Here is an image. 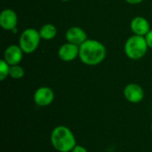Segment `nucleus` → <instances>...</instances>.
<instances>
[{"label": "nucleus", "instance_id": "obj_1", "mask_svg": "<svg viewBox=\"0 0 152 152\" xmlns=\"http://www.w3.org/2000/svg\"><path fill=\"white\" fill-rule=\"evenodd\" d=\"M105 45L96 39H86L79 45V60L87 66H97L106 58Z\"/></svg>", "mask_w": 152, "mask_h": 152}, {"label": "nucleus", "instance_id": "obj_2", "mask_svg": "<svg viewBox=\"0 0 152 152\" xmlns=\"http://www.w3.org/2000/svg\"><path fill=\"white\" fill-rule=\"evenodd\" d=\"M50 142L53 149L58 152H71L77 145L73 132L65 126H57L53 129Z\"/></svg>", "mask_w": 152, "mask_h": 152}, {"label": "nucleus", "instance_id": "obj_3", "mask_svg": "<svg viewBox=\"0 0 152 152\" xmlns=\"http://www.w3.org/2000/svg\"><path fill=\"white\" fill-rule=\"evenodd\" d=\"M149 46L146 43L145 37L142 36L133 35L129 37L124 45V52L128 59L133 61H138L143 58Z\"/></svg>", "mask_w": 152, "mask_h": 152}, {"label": "nucleus", "instance_id": "obj_4", "mask_svg": "<svg viewBox=\"0 0 152 152\" xmlns=\"http://www.w3.org/2000/svg\"><path fill=\"white\" fill-rule=\"evenodd\" d=\"M41 37L39 31L33 28H28L24 29L19 37V45L26 54L33 53L39 46Z\"/></svg>", "mask_w": 152, "mask_h": 152}, {"label": "nucleus", "instance_id": "obj_5", "mask_svg": "<svg viewBox=\"0 0 152 152\" xmlns=\"http://www.w3.org/2000/svg\"><path fill=\"white\" fill-rule=\"evenodd\" d=\"M54 100V93L48 86H41L37 88L33 95V101L39 107H46L53 103Z\"/></svg>", "mask_w": 152, "mask_h": 152}, {"label": "nucleus", "instance_id": "obj_6", "mask_svg": "<svg viewBox=\"0 0 152 152\" xmlns=\"http://www.w3.org/2000/svg\"><path fill=\"white\" fill-rule=\"evenodd\" d=\"M18 24V16L14 10L11 8L4 9L0 13V26L3 29L12 31Z\"/></svg>", "mask_w": 152, "mask_h": 152}, {"label": "nucleus", "instance_id": "obj_7", "mask_svg": "<svg viewBox=\"0 0 152 152\" xmlns=\"http://www.w3.org/2000/svg\"><path fill=\"white\" fill-rule=\"evenodd\" d=\"M124 96L131 103H140L144 98V91L140 85L130 83L124 88Z\"/></svg>", "mask_w": 152, "mask_h": 152}, {"label": "nucleus", "instance_id": "obj_8", "mask_svg": "<svg viewBox=\"0 0 152 152\" xmlns=\"http://www.w3.org/2000/svg\"><path fill=\"white\" fill-rule=\"evenodd\" d=\"M58 56L63 61H72L79 56V46L67 42L60 46Z\"/></svg>", "mask_w": 152, "mask_h": 152}, {"label": "nucleus", "instance_id": "obj_9", "mask_svg": "<svg viewBox=\"0 0 152 152\" xmlns=\"http://www.w3.org/2000/svg\"><path fill=\"white\" fill-rule=\"evenodd\" d=\"M23 51L20 47L19 45H11L4 50V60L10 65H17L23 59Z\"/></svg>", "mask_w": 152, "mask_h": 152}, {"label": "nucleus", "instance_id": "obj_10", "mask_svg": "<svg viewBox=\"0 0 152 152\" xmlns=\"http://www.w3.org/2000/svg\"><path fill=\"white\" fill-rule=\"evenodd\" d=\"M65 38L67 42L77 45L78 46L82 45L86 39H88L86 32L82 28L77 26L69 28L65 33Z\"/></svg>", "mask_w": 152, "mask_h": 152}, {"label": "nucleus", "instance_id": "obj_11", "mask_svg": "<svg viewBox=\"0 0 152 152\" xmlns=\"http://www.w3.org/2000/svg\"><path fill=\"white\" fill-rule=\"evenodd\" d=\"M130 28L134 35L145 37L146 34L151 29L149 20L142 16L134 17L130 23Z\"/></svg>", "mask_w": 152, "mask_h": 152}, {"label": "nucleus", "instance_id": "obj_12", "mask_svg": "<svg viewBox=\"0 0 152 152\" xmlns=\"http://www.w3.org/2000/svg\"><path fill=\"white\" fill-rule=\"evenodd\" d=\"M39 35L44 40H52L57 36V28L52 23H45L39 28Z\"/></svg>", "mask_w": 152, "mask_h": 152}, {"label": "nucleus", "instance_id": "obj_13", "mask_svg": "<svg viewBox=\"0 0 152 152\" xmlns=\"http://www.w3.org/2000/svg\"><path fill=\"white\" fill-rule=\"evenodd\" d=\"M25 75V71L24 69L17 64V65H13L10 67V73H9V77H11L13 79H20L24 77Z\"/></svg>", "mask_w": 152, "mask_h": 152}, {"label": "nucleus", "instance_id": "obj_14", "mask_svg": "<svg viewBox=\"0 0 152 152\" xmlns=\"http://www.w3.org/2000/svg\"><path fill=\"white\" fill-rule=\"evenodd\" d=\"M10 65L4 60L2 59L0 61V80L4 81L7 77H9L10 73Z\"/></svg>", "mask_w": 152, "mask_h": 152}, {"label": "nucleus", "instance_id": "obj_15", "mask_svg": "<svg viewBox=\"0 0 152 152\" xmlns=\"http://www.w3.org/2000/svg\"><path fill=\"white\" fill-rule=\"evenodd\" d=\"M144 37H145V40H146V43H147L149 48L152 49V28L146 34V36Z\"/></svg>", "mask_w": 152, "mask_h": 152}, {"label": "nucleus", "instance_id": "obj_16", "mask_svg": "<svg viewBox=\"0 0 152 152\" xmlns=\"http://www.w3.org/2000/svg\"><path fill=\"white\" fill-rule=\"evenodd\" d=\"M71 152H88V151L82 145H79V144H77L74 149L71 151Z\"/></svg>", "mask_w": 152, "mask_h": 152}, {"label": "nucleus", "instance_id": "obj_17", "mask_svg": "<svg viewBox=\"0 0 152 152\" xmlns=\"http://www.w3.org/2000/svg\"><path fill=\"white\" fill-rule=\"evenodd\" d=\"M125 1L130 4H141L142 2H143L144 0H125Z\"/></svg>", "mask_w": 152, "mask_h": 152}, {"label": "nucleus", "instance_id": "obj_18", "mask_svg": "<svg viewBox=\"0 0 152 152\" xmlns=\"http://www.w3.org/2000/svg\"><path fill=\"white\" fill-rule=\"evenodd\" d=\"M60 1H62V2H69V1H70V0H60Z\"/></svg>", "mask_w": 152, "mask_h": 152}, {"label": "nucleus", "instance_id": "obj_19", "mask_svg": "<svg viewBox=\"0 0 152 152\" xmlns=\"http://www.w3.org/2000/svg\"><path fill=\"white\" fill-rule=\"evenodd\" d=\"M151 131H152V124H151Z\"/></svg>", "mask_w": 152, "mask_h": 152}]
</instances>
